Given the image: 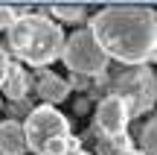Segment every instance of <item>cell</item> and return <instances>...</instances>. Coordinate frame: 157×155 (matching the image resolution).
Wrapping results in <instances>:
<instances>
[{"label":"cell","instance_id":"obj_11","mask_svg":"<svg viewBox=\"0 0 157 155\" xmlns=\"http://www.w3.org/2000/svg\"><path fill=\"white\" fill-rule=\"evenodd\" d=\"M140 152L157 155V120H148L140 129Z\"/></svg>","mask_w":157,"mask_h":155},{"label":"cell","instance_id":"obj_10","mask_svg":"<svg viewBox=\"0 0 157 155\" xmlns=\"http://www.w3.org/2000/svg\"><path fill=\"white\" fill-rule=\"evenodd\" d=\"M50 15H56L58 21H73V23H82L87 18V6L84 3H76V6H52Z\"/></svg>","mask_w":157,"mask_h":155},{"label":"cell","instance_id":"obj_3","mask_svg":"<svg viewBox=\"0 0 157 155\" xmlns=\"http://www.w3.org/2000/svg\"><path fill=\"white\" fill-rule=\"evenodd\" d=\"M26 149L35 155H70L82 149V141L70 132V120L56 105H38L23 117Z\"/></svg>","mask_w":157,"mask_h":155},{"label":"cell","instance_id":"obj_1","mask_svg":"<svg viewBox=\"0 0 157 155\" xmlns=\"http://www.w3.org/2000/svg\"><path fill=\"white\" fill-rule=\"evenodd\" d=\"M108 59L125 67L157 62V12L146 6H105L87 23Z\"/></svg>","mask_w":157,"mask_h":155},{"label":"cell","instance_id":"obj_7","mask_svg":"<svg viewBox=\"0 0 157 155\" xmlns=\"http://www.w3.org/2000/svg\"><path fill=\"white\" fill-rule=\"evenodd\" d=\"M35 94L44 100V105H58L70 97V82L52 70H41L38 82H35Z\"/></svg>","mask_w":157,"mask_h":155},{"label":"cell","instance_id":"obj_12","mask_svg":"<svg viewBox=\"0 0 157 155\" xmlns=\"http://www.w3.org/2000/svg\"><path fill=\"white\" fill-rule=\"evenodd\" d=\"M9 67H12V59H9V53H6V47H0V88H3L6 76H9Z\"/></svg>","mask_w":157,"mask_h":155},{"label":"cell","instance_id":"obj_5","mask_svg":"<svg viewBox=\"0 0 157 155\" xmlns=\"http://www.w3.org/2000/svg\"><path fill=\"white\" fill-rule=\"evenodd\" d=\"M61 59L70 73L82 76V79H99V76L108 73V64H111V59L102 53V47L96 44V38L90 35L87 27L76 29L73 35L64 38Z\"/></svg>","mask_w":157,"mask_h":155},{"label":"cell","instance_id":"obj_2","mask_svg":"<svg viewBox=\"0 0 157 155\" xmlns=\"http://www.w3.org/2000/svg\"><path fill=\"white\" fill-rule=\"evenodd\" d=\"M64 50V29L44 12H23L9 29H6V53L15 59L32 64V67H47L56 62Z\"/></svg>","mask_w":157,"mask_h":155},{"label":"cell","instance_id":"obj_9","mask_svg":"<svg viewBox=\"0 0 157 155\" xmlns=\"http://www.w3.org/2000/svg\"><path fill=\"white\" fill-rule=\"evenodd\" d=\"M26 91H29V76L21 64H12L9 67V76L3 82V94L9 97V103H21L26 100Z\"/></svg>","mask_w":157,"mask_h":155},{"label":"cell","instance_id":"obj_13","mask_svg":"<svg viewBox=\"0 0 157 155\" xmlns=\"http://www.w3.org/2000/svg\"><path fill=\"white\" fill-rule=\"evenodd\" d=\"M70 155H90V152H84V149H78V152H70Z\"/></svg>","mask_w":157,"mask_h":155},{"label":"cell","instance_id":"obj_8","mask_svg":"<svg viewBox=\"0 0 157 155\" xmlns=\"http://www.w3.org/2000/svg\"><path fill=\"white\" fill-rule=\"evenodd\" d=\"M26 135L21 120H0V155H26Z\"/></svg>","mask_w":157,"mask_h":155},{"label":"cell","instance_id":"obj_4","mask_svg":"<svg viewBox=\"0 0 157 155\" xmlns=\"http://www.w3.org/2000/svg\"><path fill=\"white\" fill-rule=\"evenodd\" d=\"M105 97H119L128 108V117L146 114L157 100V76L148 67H125L111 79V91Z\"/></svg>","mask_w":157,"mask_h":155},{"label":"cell","instance_id":"obj_6","mask_svg":"<svg viewBox=\"0 0 157 155\" xmlns=\"http://www.w3.org/2000/svg\"><path fill=\"white\" fill-rule=\"evenodd\" d=\"M93 120H96V132H99L102 138L113 141V138H119V135H128L131 117H128V108H125V103L119 97H102L99 103H96Z\"/></svg>","mask_w":157,"mask_h":155}]
</instances>
